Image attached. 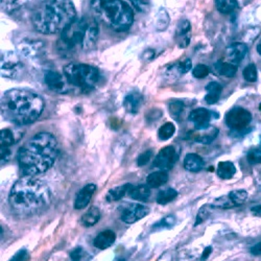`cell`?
<instances>
[{
	"label": "cell",
	"mask_w": 261,
	"mask_h": 261,
	"mask_svg": "<svg viewBox=\"0 0 261 261\" xmlns=\"http://www.w3.org/2000/svg\"><path fill=\"white\" fill-rule=\"evenodd\" d=\"M48 185L35 176L20 178L12 187L9 203L12 211L21 219L41 214L51 204Z\"/></svg>",
	"instance_id": "1"
},
{
	"label": "cell",
	"mask_w": 261,
	"mask_h": 261,
	"mask_svg": "<svg viewBox=\"0 0 261 261\" xmlns=\"http://www.w3.org/2000/svg\"><path fill=\"white\" fill-rule=\"evenodd\" d=\"M59 156L57 138L50 133L41 132L20 147L17 160L25 176H36L48 170Z\"/></svg>",
	"instance_id": "2"
},
{
	"label": "cell",
	"mask_w": 261,
	"mask_h": 261,
	"mask_svg": "<svg viewBox=\"0 0 261 261\" xmlns=\"http://www.w3.org/2000/svg\"><path fill=\"white\" fill-rule=\"evenodd\" d=\"M2 114L18 125L35 122L44 110V100L28 89H11L2 96Z\"/></svg>",
	"instance_id": "3"
},
{
	"label": "cell",
	"mask_w": 261,
	"mask_h": 261,
	"mask_svg": "<svg viewBox=\"0 0 261 261\" xmlns=\"http://www.w3.org/2000/svg\"><path fill=\"white\" fill-rule=\"evenodd\" d=\"M76 18L71 0H41L32 14L34 29L43 35L62 33Z\"/></svg>",
	"instance_id": "4"
},
{
	"label": "cell",
	"mask_w": 261,
	"mask_h": 261,
	"mask_svg": "<svg viewBox=\"0 0 261 261\" xmlns=\"http://www.w3.org/2000/svg\"><path fill=\"white\" fill-rule=\"evenodd\" d=\"M97 38L98 25L95 18L89 16L75 18L61 33L59 49L69 54L89 51L94 48Z\"/></svg>",
	"instance_id": "5"
},
{
	"label": "cell",
	"mask_w": 261,
	"mask_h": 261,
	"mask_svg": "<svg viewBox=\"0 0 261 261\" xmlns=\"http://www.w3.org/2000/svg\"><path fill=\"white\" fill-rule=\"evenodd\" d=\"M90 9L96 20L117 33L129 30L134 22L133 10L123 0H91Z\"/></svg>",
	"instance_id": "6"
},
{
	"label": "cell",
	"mask_w": 261,
	"mask_h": 261,
	"mask_svg": "<svg viewBox=\"0 0 261 261\" xmlns=\"http://www.w3.org/2000/svg\"><path fill=\"white\" fill-rule=\"evenodd\" d=\"M64 76L70 85L84 92H89L99 81V71L91 65L70 63L64 67Z\"/></svg>",
	"instance_id": "7"
},
{
	"label": "cell",
	"mask_w": 261,
	"mask_h": 261,
	"mask_svg": "<svg viewBox=\"0 0 261 261\" xmlns=\"http://www.w3.org/2000/svg\"><path fill=\"white\" fill-rule=\"evenodd\" d=\"M24 70L23 63L13 51H6L2 55V74L8 79H19Z\"/></svg>",
	"instance_id": "8"
},
{
	"label": "cell",
	"mask_w": 261,
	"mask_h": 261,
	"mask_svg": "<svg viewBox=\"0 0 261 261\" xmlns=\"http://www.w3.org/2000/svg\"><path fill=\"white\" fill-rule=\"evenodd\" d=\"M252 120L251 113L244 108H233L226 115V123L237 132L245 130Z\"/></svg>",
	"instance_id": "9"
},
{
	"label": "cell",
	"mask_w": 261,
	"mask_h": 261,
	"mask_svg": "<svg viewBox=\"0 0 261 261\" xmlns=\"http://www.w3.org/2000/svg\"><path fill=\"white\" fill-rule=\"evenodd\" d=\"M177 160L176 149L173 146L163 147L154 160V166L160 170L170 169Z\"/></svg>",
	"instance_id": "10"
},
{
	"label": "cell",
	"mask_w": 261,
	"mask_h": 261,
	"mask_svg": "<svg viewBox=\"0 0 261 261\" xmlns=\"http://www.w3.org/2000/svg\"><path fill=\"white\" fill-rule=\"evenodd\" d=\"M44 81L48 88L56 93H66L68 91V82L66 77L57 71L48 70L44 74Z\"/></svg>",
	"instance_id": "11"
},
{
	"label": "cell",
	"mask_w": 261,
	"mask_h": 261,
	"mask_svg": "<svg viewBox=\"0 0 261 261\" xmlns=\"http://www.w3.org/2000/svg\"><path fill=\"white\" fill-rule=\"evenodd\" d=\"M149 213V208L141 204H132L126 207L121 214V220L125 224H134Z\"/></svg>",
	"instance_id": "12"
},
{
	"label": "cell",
	"mask_w": 261,
	"mask_h": 261,
	"mask_svg": "<svg viewBox=\"0 0 261 261\" xmlns=\"http://www.w3.org/2000/svg\"><path fill=\"white\" fill-rule=\"evenodd\" d=\"M96 189H97V187L93 183L87 184L86 186H84L76 194V198L74 201V208L77 210H81V209H84L88 206Z\"/></svg>",
	"instance_id": "13"
},
{
	"label": "cell",
	"mask_w": 261,
	"mask_h": 261,
	"mask_svg": "<svg viewBox=\"0 0 261 261\" xmlns=\"http://www.w3.org/2000/svg\"><path fill=\"white\" fill-rule=\"evenodd\" d=\"M217 134H219V129L209 124L206 127L197 128L195 132L190 134V138L203 144H209L216 138Z\"/></svg>",
	"instance_id": "14"
},
{
	"label": "cell",
	"mask_w": 261,
	"mask_h": 261,
	"mask_svg": "<svg viewBox=\"0 0 261 261\" xmlns=\"http://www.w3.org/2000/svg\"><path fill=\"white\" fill-rule=\"evenodd\" d=\"M248 53V46L244 43H234L226 50V57L230 63L237 65L241 63Z\"/></svg>",
	"instance_id": "15"
},
{
	"label": "cell",
	"mask_w": 261,
	"mask_h": 261,
	"mask_svg": "<svg viewBox=\"0 0 261 261\" xmlns=\"http://www.w3.org/2000/svg\"><path fill=\"white\" fill-rule=\"evenodd\" d=\"M211 113L204 108H199L193 110L189 115V120L195 125L197 128L206 127L209 125Z\"/></svg>",
	"instance_id": "16"
},
{
	"label": "cell",
	"mask_w": 261,
	"mask_h": 261,
	"mask_svg": "<svg viewBox=\"0 0 261 261\" xmlns=\"http://www.w3.org/2000/svg\"><path fill=\"white\" fill-rule=\"evenodd\" d=\"M116 241V234L111 230L100 232L93 241V245L96 249L106 250L112 247Z\"/></svg>",
	"instance_id": "17"
},
{
	"label": "cell",
	"mask_w": 261,
	"mask_h": 261,
	"mask_svg": "<svg viewBox=\"0 0 261 261\" xmlns=\"http://www.w3.org/2000/svg\"><path fill=\"white\" fill-rule=\"evenodd\" d=\"M142 95L137 92V91H133V92H129L123 100V106L125 108V110L128 113H132V114H136L139 109L142 105Z\"/></svg>",
	"instance_id": "18"
},
{
	"label": "cell",
	"mask_w": 261,
	"mask_h": 261,
	"mask_svg": "<svg viewBox=\"0 0 261 261\" xmlns=\"http://www.w3.org/2000/svg\"><path fill=\"white\" fill-rule=\"evenodd\" d=\"M190 33V23L187 20H183L179 23L176 36L178 38V45L180 47H186L189 45L190 37L188 36Z\"/></svg>",
	"instance_id": "19"
},
{
	"label": "cell",
	"mask_w": 261,
	"mask_h": 261,
	"mask_svg": "<svg viewBox=\"0 0 261 261\" xmlns=\"http://www.w3.org/2000/svg\"><path fill=\"white\" fill-rule=\"evenodd\" d=\"M204 160L197 154H187L184 159V167L191 172H199L204 168Z\"/></svg>",
	"instance_id": "20"
},
{
	"label": "cell",
	"mask_w": 261,
	"mask_h": 261,
	"mask_svg": "<svg viewBox=\"0 0 261 261\" xmlns=\"http://www.w3.org/2000/svg\"><path fill=\"white\" fill-rule=\"evenodd\" d=\"M206 90H207V95L205 96V101L208 105H213L219 101L223 91V87L219 83L211 82L206 86Z\"/></svg>",
	"instance_id": "21"
},
{
	"label": "cell",
	"mask_w": 261,
	"mask_h": 261,
	"mask_svg": "<svg viewBox=\"0 0 261 261\" xmlns=\"http://www.w3.org/2000/svg\"><path fill=\"white\" fill-rule=\"evenodd\" d=\"M128 197L136 201H146L150 197V189L149 186L146 184L141 185H132L129 191H128Z\"/></svg>",
	"instance_id": "22"
},
{
	"label": "cell",
	"mask_w": 261,
	"mask_h": 261,
	"mask_svg": "<svg viewBox=\"0 0 261 261\" xmlns=\"http://www.w3.org/2000/svg\"><path fill=\"white\" fill-rule=\"evenodd\" d=\"M168 181V175L165 170L151 172L146 178V183L151 188H158Z\"/></svg>",
	"instance_id": "23"
},
{
	"label": "cell",
	"mask_w": 261,
	"mask_h": 261,
	"mask_svg": "<svg viewBox=\"0 0 261 261\" xmlns=\"http://www.w3.org/2000/svg\"><path fill=\"white\" fill-rule=\"evenodd\" d=\"M217 176L221 179L228 180L233 178V176L236 173V167L235 165L230 161H222L217 165Z\"/></svg>",
	"instance_id": "24"
},
{
	"label": "cell",
	"mask_w": 261,
	"mask_h": 261,
	"mask_svg": "<svg viewBox=\"0 0 261 261\" xmlns=\"http://www.w3.org/2000/svg\"><path fill=\"white\" fill-rule=\"evenodd\" d=\"M130 187H132V184H124L118 187H115L111 190H109L108 194H107V201L108 202H117L119 200H121L125 194L128 193Z\"/></svg>",
	"instance_id": "25"
},
{
	"label": "cell",
	"mask_w": 261,
	"mask_h": 261,
	"mask_svg": "<svg viewBox=\"0 0 261 261\" xmlns=\"http://www.w3.org/2000/svg\"><path fill=\"white\" fill-rule=\"evenodd\" d=\"M100 219V211L97 207H91L82 216V224L85 227H92L98 223Z\"/></svg>",
	"instance_id": "26"
},
{
	"label": "cell",
	"mask_w": 261,
	"mask_h": 261,
	"mask_svg": "<svg viewBox=\"0 0 261 261\" xmlns=\"http://www.w3.org/2000/svg\"><path fill=\"white\" fill-rule=\"evenodd\" d=\"M215 70L220 75L225 77H233L237 72V67L232 63L219 62L215 65Z\"/></svg>",
	"instance_id": "27"
},
{
	"label": "cell",
	"mask_w": 261,
	"mask_h": 261,
	"mask_svg": "<svg viewBox=\"0 0 261 261\" xmlns=\"http://www.w3.org/2000/svg\"><path fill=\"white\" fill-rule=\"evenodd\" d=\"M178 197L177 190L172 188H166L164 190H161L157 195V203L160 205H166L170 202H172Z\"/></svg>",
	"instance_id": "28"
},
{
	"label": "cell",
	"mask_w": 261,
	"mask_h": 261,
	"mask_svg": "<svg viewBox=\"0 0 261 261\" xmlns=\"http://www.w3.org/2000/svg\"><path fill=\"white\" fill-rule=\"evenodd\" d=\"M216 9L222 14H230L237 9V0H215Z\"/></svg>",
	"instance_id": "29"
},
{
	"label": "cell",
	"mask_w": 261,
	"mask_h": 261,
	"mask_svg": "<svg viewBox=\"0 0 261 261\" xmlns=\"http://www.w3.org/2000/svg\"><path fill=\"white\" fill-rule=\"evenodd\" d=\"M228 195H229V198H230V200H231V202H232L234 207L235 206H239V205H243L247 201V199L249 197L248 192L246 190H244V189L233 190Z\"/></svg>",
	"instance_id": "30"
},
{
	"label": "cell",
	"mask_w": 261,
	"mask_h": 261,
	"mask_svg": "<svg viewBox=\"0 0 261 261\" xmlns=\"http://www.w3.org/2000/svg\"><path fill=\"white\" fill-rule=\"evenodd\" d=\"M176 132V126L171 122H166L158 130V137L160 140L165 141L170 139Z\"/></svg>",
	"instance_id": "31"
},
{
	"label": "cell",
	"mask_w": 261,
	"mask_h": 261,
	"mask_svg": "<svg viewBox=\"0 0 261 261\" xmlns=\"http://www.w3.org/2000/svg\"><path fill=\"white\" fill-rule=\"evenodd\" d=\"M176 223H177L176 216L168 215V216L163 217V219L160 220L157 224H155L153 230L159 231V230H164V229H170L176 225Z\"/></svg>",
	"instance_id": "32"
},
{
	"label": "cell",
	"mask_w": 261,
	"mask_h": 261,
	"mask_svg": "<svg viewBox=\"0 0 261 261\" xmlns=\"http://www.w3.org/2000/svg\"><path fill=\"white\" fill-rule=\"evenodd\" d=\"M15 141L14 133L10 128L2 129V132H0V145L2 147H10L15 143Z\"/></svg>",
	"instance_id": "33"
},
{
	"label": "cell",
	"mask_w": 261,
	"mask_h": 261,
	"mask_svg": "<svg viewBox=\"0 0 261 261\" xmlns=\"http://www.w3.org/2000/svg\"><path fill=\"white\" fill-rule=\"evenodd\" d=\"M25 0H3V8L7 12H14L22 7Z\"/></svg>",
	"instance_id": "34"
},
{
	"label": "cell",
	"mask_w": 261,
	"mask_h": 261,
	"mask_svg": "<svg viewBox=\"0 0 261 261\" xmlns=\"http://www.w3.org/2000/svg\"><path fill=\"white\" fill-rule=\"evenodd\" d=\"M183 109L184 105L180 100H173L169 103V112L175 118H178L181 115V113L183 112Z\"/></svg>",
	"instance_id": "35"
},
{
	"label": "cell",
	"mask_w": 261,
	"mask_h": 261,
	"mask_svg": "<svg viewBox=\"0 0 261 261\" xmlns=\"http://www.w3.org/2000/svg\"><path fill=\"white\" fill-rule=\"evenodd\" d=\"M244 77L246 81L248 82H256L257 80V68L254 64H251L249 65V66H247L244 70Z\"/></svg>",
	"instance_id": "36"
},
{
	"label": "cell",
	"mask_w": 261,
	"mask_h": 261,
	"mask_svg": "<svg viewBox=\"0 0 261 261\" xmlns=\"http://www.w3.org/2000/svg\"><path fill=\"white\" fill-rule=\"evenodd\" d=\"M209 72H210V70L206 66V65L200 64V65H197V66L193 68L192 75L197 79H205L209 74Z\"/></svg>",
	"instance_id": "37"
},
{
	"label": "cell",
	"mask_w": 261,
	"mask_h": 261,
	"mask_svg": "<svg viewBox=\"0 0 261 261\" xmlns=\"http://www.w3.org/2000/svg\"><path fill=\"white\" fill-rule=\"evenodd\" d=\"M248 161L251 164H258L261 163V150L259 149H252L248 154Z\"/></svg>",
	"instance_id": "38"
},
{
	"label": "cell",
	"mask_w": 261,
	"mask_h": 261,
	"mask_svg": "<svg viewBox=\"0 0 261 261\" xmlns=\"http://www.w3.org/2000/svg\"><path fill=\"white\" fill-rule=\"evenodd\" d=\"M153 157V151L151 150H145L138 158H137V165L138 166H144L146 165L149 160Z\"/></svg>",
	"instance_id": "39"
},
{
	"label": "cell",
	"mask_w": 261,
	"mask_h": 261,
	"mask_svg": "<svg viewBox=\"0 0 261 261\" xmlns=\"http://www.w3.org/2000/svg\"><path fill=\"white\" fill-rule=\"evenodd\" d=\"M129 3L138 12H144L148 8V0H129Z\"/></svg>",
	"instance_id": "40"
},
{
	"label": "cell",
	"mask_w": 261,
	"mask_h": 261,
	"mask_svg": "<svg viewBox=\"0 0 261 261\" xmlns=\"http://www.w3.org/2000/svg\"><path fill=\"white\" fill-rule=\"evenodd\" d=\"M177 67H178V71L180 72V74H185V73H187V72L191 69V67H192L191 61H190L189 59H187V60H185L184 62L180 63Z\"/></svg>",
	"instance_id": "41"
},
{
	"label": "cell",
	"mask_w": 261,
	"mask_h": 261,
	"mask_svg": "<svg viewBox=\"0 0 261 261\" xmlns=\"http://www.w3.org/2000/svg\"><path fill=\"white\" fill-rule=\"evenodd\" d=\"M29 257V253L25 249L19 250L11 259L10 261H25Z\"/></svg>",
	"instance_id": "42"
},
{
	"label": "cell",
	"mask_w": 261,
	"mask_h": 261,
	"mask_svg": "<svg viewBox=\"0 0 261 261\" xmlns=\"http://www.w3.org/2000/svg\"><path fill=\"white\" fill-rule=\"evenodd\" d=\"M208 215H209V210L207 209V208H202L200 211H199V214H198V216H197V221H195V224H194V226L197 227V226H199L200 224H202L207 217H208Z\"/></svg>",
	"instance_id": "43"
},
{
	"label": "cell",
	"mask_w": 261,
	"mask_h": 261,
	"mask_svg": "<svg viewBox=\"0 0 261 261\" xmlns=\"http://www.w3.org/2000/svg\"><path fill=\"white\" fill-rule=\"evenodd\" d=\"M83 257H84V250L82 247H77L73 249L70 253L71 261H82Z\"/></svg>",
	"instance_id": "44"
},
{
	"label": "cell",
	"mask_w": 261,
	"mask_h": 261,
	"mask_svg": "<svg viewBox=\"0 0 261 261\" xmlns=\"http://www.w3.org/2000/svg\"><path fill=\"white\" fill-rule=\"evenodd\" d=\"M11 155V151L9 147H2L0 148V156H2V161H8Z\"/></svg>",
	"instance_id": "45"
},
{
	"label": "cell",
	"mask_w": 261,
	"mask_h": 261,
	"mask_svg": "<svg viewBox=\"0 0 261 261\" xmlns=\"http://www.w3.org/2000/svg\"><path fill=\"white\" fill-rule=\"evenodd\" d=\"M251 253L255 256H258V255H261V242H259L258 244L254 245L252 248H251Z\"/></svg>",
	"instance_id": "46"
},
{
	"label": "cell",
	"mask_w": 261,
	"mask_h": 261,
	"mask_svg": "<svg viewBox=\"0 0 261 261\" xmlns=\"http://www.w3.org/2000/svg\"><path fill=\"white\" fill-rule=\"evenodd\" d=\"M158 261H172V255L170 252H166L165 254H163Z\"/></svg>",
	"instance_id": "47"
},
{
	"label": "cell",
	"mask_w": 261,
	"mask_h": 261,
	"mask_svg": "<svg viewBox=\"0 0 261 261\" xmlns=\"http://www.w3.org/2000/svg\"><path fill=\"white\" fill-rule=\"evenodd\" d=\"M211 250H212V248L211 247H208V248H206L205 250H204V252H203V254H202V261H205V260H207V258L209 257V255L211 254Z\"/></svg>",
	"instance_id": "48"
},
{
	"label": "cell",
	"mask_w": 261,
	"mask_h": 261,
	"mask_svg": "<svg viewBox=\"0 0 261 261\" xmlns=\"http://www.w3.org/2000/svg\"><path fill=\"white\" fill-rule=\"evenodd\" d=\"M252 213L256 216H261V204L252 208Z\"/></svg>",
	"instance_id": "49"
},
{
	"label": "cell",
	"mask_w": 261,
	"mask_h": 261,
	"mask_svg": "<svg viewBox=\"0 0 261 261\" xmlns=\"http://www.w3.org/2000/svg\"><path fill=\"white\" fill-rule=\"evenodd\" d=\"M257 51H258V54L261 56V40H260L259 44H258V46H257Z\"/></svg>",
	"instance_id": "50"
},
{
	"label": "cell",
	"mask_w": 261,
	"mask_h": 261,
	"mask_svg": "<svg viewBox=\"0 0 261 261\" xmlns=\"http://www.w3.org/2000/svg\"><path fill=\"white\" fill-rule=\"evenodd\" d=\"M115 261H124V259H122V258H119V259H116Z\"/></svg>",
	"instance_id": "51"
},
{
	"label": "cell",
	"mask_w": 261,
	"mask_h": 261,
	"mask_svg": "<svg viewBox=\"0 0 261 261\" xmlns=\"http://www.w3.org/2000/svg\"><path fill=\"white\" fill-rule=\"evenodd\" d=\"M260 144H261V137H260Z\"/></svg>",
	"instance_id": "52"
}]
</instances>
